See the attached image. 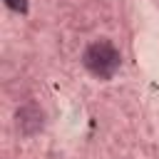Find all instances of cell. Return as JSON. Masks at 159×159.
Returning a JSON list of instances; mask_svg holds the SVG:
<instances>
[{
    "instance_id": "3",
    "label": "cell",
    "mask_w": 159,
    "mask_h": 159,
    "mask_svg": "<svg viewBox=\"0 0 159 159\" xmlns=\"http://www.w3.org/2000/svg\"><path fill=\"white\" fill-rule=\"evenodd\" d=\"M5 5L15 12H25L27 10V0H5Z\"/></svg>"
},
{
    "instance_id": "1",
    "label": "cell",
    "mask_w": 159,
    "mask_h": 159,
    "mask_svg": "<svg viewBox=\"0 0 159 159\" xmlns=\"http://www.w3.org/2000/svg\"><path fill=\"white\" fill-rule=\"evenodd\" d=\"M82 60H84V67H87L94 77L109 80V77L119 70V60H122V57H119V50H117L112 42L97 40V42H92V45L84 50Z\"/></svg>"
},
{
    "instance_id": "2",
    "label": "cell",
    "mask_w": 159,
    "mask_h": 159,
    "mask_svg": "<svg viewBox=\"0 0 159 159\" xmlns=\"http://www.w3.org/2000/svg\"><path fill=\"white\" fill-rule=\"evenodd\" d=\"M17 129L22 134H27V137L40 132L42 129V112H40V107H35V104L20 107L17 109Z\"/></svg>"
}]
</instances>
